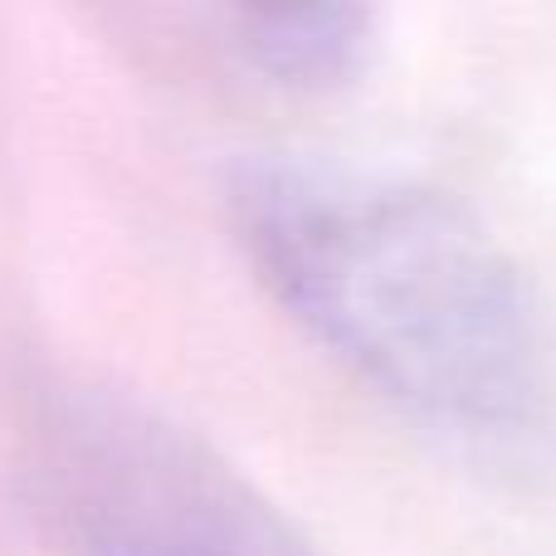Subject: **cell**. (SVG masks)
Here are the masks:
<instances>
[{"label": "cell", "mask_w": 556, "mask_h": 556, "mask_svg": "<svg viewBox=\"0 0 556 556\" xmlns=\"http://www.w3.org/2000/svg\"><path fill=\"white\" fill-rule=\"evenodd\" d=\"M35 489L74 556H332L220 444L108 386L39 410Z\"/></svg>", "instance_id": "7a4b0ae2"}, {"label": "cell", "mask_w": 556, "mask_h": 556, "mask_svg": "<svg viewBox=\"0 0 556 556\" xmlns=\"http://www.w3.org/2000/svg\"><path fill=\"white\" fill-rule=\"evenodd\" d=\"M230 49L250 74L288 93H337L371 74L381 15L342 0L230 10Z\"/></svg>", "instance_id": "3957f363"}, {"label": "cell", "mask_w": 556, "mask_h": 556, "mask_svg": "<svg viewBox=\"0 0 556 556\" xmlns=\"http://www.w3.org/2000/svg\"><path fill=\"white\" fill-rule=\"evenodd\" d=\"M225 205L274 307L366 395L493 464L556 444L552 313L473 205L317 152L244 156Z\"/></svg>", "instance_id": "6da1fadb"}]
</instances>
